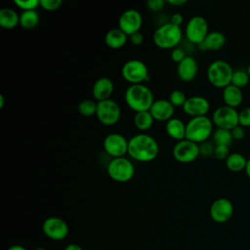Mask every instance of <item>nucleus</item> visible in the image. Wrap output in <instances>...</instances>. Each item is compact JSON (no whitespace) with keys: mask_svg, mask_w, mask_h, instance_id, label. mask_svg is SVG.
<instances>
[{"mask_svg":"<svg viewBox=\"0 0 250 250\" xmlns=\"http://www.w3.org/2000/svg\"><path fill=\"white\" fill-rule=\"evenodd\" d=\"M212 135L215 145H224L229 146V145H231L233 141V137L230 130L217 128Z\"/></svg>","mask_w":250,"mask_h":250,"instance_id":"cd10ccee","label":"nucleus"},{"mask_svg":"<svg viewBox=\"0 0 250 250\" xmlns=\"http://www.w3.org/2000/svg\"><path fill=\"white\" fill-rule=\"evenodd\" d=\"M170 22H172V23L175 24V25L180 26V25L184 22V17H183L182 14H180V13H175V14H173V15L171 16V21H170Z\"/></svg>","mask_w":250,"mask_h":250,"instance_id":"a19ab883","label":"nucleus"},{"mask_svg":"<svg viewBox=\"0 0 250 250\" xmlns=\"http://www.w3.org/2000/svg\"><path fill=\"white\" fill-rule=\"evenodd\" d=\"M198 146H199V155H201L202 157L207 158V157L214 155L215 146H213L212 143L205 141V142L199 144Z\"/></svg>","mask_w":250,"mask_h":250,"instance_id":"473e14b6","label":"nucleus"},{"mask_svg":"<svg viewBox=\"0 0 250 250\" xmlns=\"http://www.w3.org/2000/svg\"><path fill=\"white\" fill-rule=\"evenodd\" d=\"M183 38L181 26L175 25L172 22H165L158 26L152 36L154 44L160 49L176 48Z\"/></svg>","mask_w":250,"mask_h":250,"instance_id":"7ed1b4c3","label":"nucleus"},{"mask_svg":"<svg viewBox=\"0 0 250 250\" xmlns=\"http://www.w3.org/2000/svg\"><path fill=\"white\" fill-rule=\"evenodd\" d=\"M229 148L228 146L224 145H215L214 156L219 160H227L229 155Z\"/></svg>","mask_w":250,"mask_h":250,"instance_id":"72a5a7b5","label":"nucleus"},{"mask_svg":"<svg viewBox=\"0 0 250 250\" xmlns=\"http://www.w3.org/2000/svg\"><path fill=\"white\" fill-rule=\"evenodd\" d=\"M114 89L113 82L108 77H101L96 80L92 88V94L95 100L98 102H102L104 100H108L112 95Z\"/></svg>","mask_w":250,"mask_h":250,"instance_id":"6ab92c4d","label":"nucleus"},{"mask_svg":"<svg viewBox=\"0 0 250 250\" xmlns=\"http://www.w3.org/2000/svg\"><path fill=\"white\" fill-rule=\"evenodd\" d=\"M166 1L164 0H148L146 2V7L152 12H158L164 8Z\"/></svg>","mask_w":250,"mask_h":250,"instance_id":"e433bc0d","label":"nucleus"},{"mask_svg":"<svg viewBox=\"0 0 250 250\" xmlns=\"http://www.w3.org/2000/svg\"><path fill=\"white\" fill-rule=\"evenodd\" d=\"M233 214L232 202L225 197L216 199L210 207L211 219L219 224L228 222Z\"/></svg>","mask_w":250,"mask_h":250,"instance_id":"2eb2a0df","label":"nucleus"},{"mask_svg":"<svg viewBox=\"0 0 250 250\" xmlns=\"http://www.w3.org/2000/svg\"><path fill=\"white\" fill-rule=\"evenodd\" d=\"M128 141L119 133L107 135L104 140V148L112 158L123 157L128 152Z\"/></svg>","mask_w":250,"mask_h":250,"instance_id":"ddd939ff","label":"nucleus"},{"mask_svg":"<svg viewBox=\"0 0 250 250\" xmlns=\"http://www.w3.org/2000/svg\"><path fill=\"white\" fill-rule=\"evenodd\" d=\"M44 234L55 241L63 240L69 232V228L66 222L59 217H49L42 225Z\"/></svg>","mask_w":250,"mask_h":250,"instance_id":"9b49d317","label":"nucleus"},{"mask_svg":"<svg viewBox=\"0 0 250 250\" xmlns=\"http://www.w3.org/2000/svg\"><path fill=\"white\" fill-rule=\"evenodd\" d=\"M96 250H100V249H96Z\"/></svg>","mask_w":250,"mask_h":250,"instance_id":"8fccbe9b","label":"nucleus"},{"mask_svg":"<svg viewBox=\"0 0 250 250\" xmlns=\"http://www.w3.org/2000/svg\"><path fill=\"white\" fill-rule=\"evenodd\" d=\"M198 72V64L196 60L191 56H187L177 66L178 77L184 82L194 80Z\"/></svg>","mask_w":250,"mask_h":250,"instance_id":"a211bd4d","label":"nucleus"},{"mask_svg":"<svg viewBox=\"0 0 250 250\" xmlns=\"http://www.w3.org/2000/svg\"><path fill=\"white\" fill-rule=\"evenodd\" d=\"M122 77L131 85L143 84L144 81L149 80L148 70L146 63L140 60L127 61L121 69Z\"/></svg>","mask_w":250,"mask_h":250,"instance_id":"0eeeda50","label":"nucleus"},{"mask_svg":"<svg viewBox=\"0 0 250 250\" xmlns=\"http://www.w3.org/2000/svg\"><path fill=\"white\" fill-rule=\"evenodd\" d=\"M78 111L83 116H92L97 112V103L92 100H83L78 104Z\"/></svg>","mask_w":250,"mask_h":250,"instance_id":"c756f323","label":"nucleus"},{"mask_svg":"<svg viewBox=\"0 0 250 250\" xmlns=\"http://www.w3.org/2000/svg\"><path fill=\"white\" fill-rule=\"evenodd\" d=\"M174 158L181 163H189L199 156V146L187 139L179 141L173 147Z\"/></svg>","mask_w":250,"mask_h":250,"instance_id":"f8f14e48","label":"nucleus"},{"mask_svg":"<svg viewBox=\"0 0 250 250\" xmlns=\"http://www.w3.org/2000/svg\"><path fill=\"white\" fill-rule=\"evenodd\" d=\"M129 40L130 42L135 45V46H139L143 43V40H144V37H143V34L139 31V32H136L132 35L129 36Z\"/></svg>","mask_w":250,"mask_h":250,"instance_id":"ea45409f","label":"nucleus"},{"mask_svg":"<svg viewBox=\"0 0 250 250\" xmlns=\"http://www.w3.org/2000/svg\"><path fill=\"white\" fill-rule=\"evenodd\" d=\"M62 4V0H40V6L47 11L58 10Z\"/></svg>","mask_w":250,"mask_h":250,"instance_id":"c9c22d12","label":"nucleus"},{"mask_svg":"<svg viewBox=\"0 0 250 250\" xmlns=\"http://www.w3.org/2000/svg\"><path fill=\"white\" fill-rule=\"evenodd\" d=\"M107 174L115 182L126 183L134 177L135 167L133 163L124 156L112 158L107 165Z\"/></svg>","mask_w":250,"mask_h":250,"instance_id":"423d86ee","label":"nucleus"},{"mask_svg":"<svg viewBox=\"0 0 250 250\" xmlns=\"http://www.w3.org/2000/svg\"><path fill=\"white\" fill-rule=\"evenodd\" d=\"M226 44V36L218 30L210 31L204 41L200 43L198 49L201 51H218Z\"/></svg>","mask_w":250,"mask_h":250,"instance_id":"aec40b11","label":"nucleus"},{"mask_svg":"<svg viewBox=\"0 0 250 250\" xmlns=\"http://www.w3.org/2000/svg\"><path fill=\"white\" fill-rule=\"evenodd\" d=\"M245 173L246 175L248 176V178L250 179V158L247 159V164H246V167H245Z\"/></svg>","mask_w":250,"mask_h":250,"instance_id":"a18cd8bd","label":"nucleus"},{"mask_svg":"<svg viewBox=\"0 0 250 250\" xmlns=\"http://www.w3.org/2000/svg\"><path fill=\"white\" fill-rule=\"evenodd\" d=\"M247 72H248V75H249V77H250V63H249V65H248V68H247Z\"/></svg>","mask_w":250,"mask_h":250,"instance_id":"de8ad7c7","label":"nucleus"},{"mask_svg":"<svg viewBox=\"0 0 250 250\" xmlns=\"http://www.w3.org/2000/svg\"><path fill=\"white\" fill-rule=\"evenodd\" d=\"M96 115L102 124L106 126H112L116 124L120 119V106L115 101L111 99L98 102Z\"/></svg>","mask_w":250,"mask_h":250,"instance_id":"6e6552de","label":"nucleus"},{"mask_svg":"<svg viewBox=\"0 0 250 250\" xmlns=\"http://www.w3.org/2000/svg\"><path fill=\"white\" fill-rule=\"evenodd\" d=\"M39 13L36 10L22 11L20 15V25L24 29H31L39 23Z\"/></svg>","mask_w":250,"mask_h":250,"instance_id":"393cba45","label":"nucleus"},{"mask_svg":"<svg viewBox=\"0 0 250 250\" xmlns=\"http://www.w3.org/2000/svg\"><path fill=\"white\" fill-rule=\"evenodd\" d=\"M169 101L174 106H182L183 107L187 101V97L183 91L174 90L169 95Z\"/></svg>","mask_w":250,"mask_h":250,"instance_id":"7c9ffc66","label":"nucleus"},{"mask_svg":"<svg viewBox=\"0 0 250 250\" xmlns=\"http://www.w3.org/2000/svg\"><path fill=\"white\" fill-rule=\"evenodd\" d=\"M143 24L142 14L135 9H129L123 12L118 20L119 28L128 36L139 32Z\"/></svg>","mask_w":250,"mask_h":250,"instance_id":"4468645a","label":"nucleus"},{"mask_svg":"<svg viewBox=\"0 0 250 250\" xmlns=\"http://www.w3.org/2000/svg\"><path fill=\"white\" fill-rule=\"evenodd\" d=\"M188 1L187 0H166V3L172 5V6H182L186 4Z\"/></svg>","mask_w":250,"mask_h":250,"instance_id":"79ce46f5","label":"nucleus"},{"mask_svg":"<svg viewBox=\"0 0 250 250\" xmlns=\"http://www.w3.org/2000/svg\"><path fill=\"white\" fill-rule=\"evenodd\" d=\"M223 100L226 105L235 108L241 104L243 100L241 89L232 84L228 85L223 89Z\"/></svg>","mask_w":250,"mask_h":250,"instance_id":"412c9836","label":"nucleus"},{"mask_svg":"<svg viewBox=\"0 0 250 250\" xmlns=\"http://www.w3.org/2000/svg\"><path fill=\"white\" fill-rule=\"evenodd\" d=\"M231 131V134H232V137H233V140H242L245 136V131H244V127L240 126V125H237L236 127H234Z\"/></svg>","mask_w":250,"mask_h":250,"instance_id":"58836bf2","label":"nucleus"},{"mask_svg":"<svg viewBox=\"0 0 250 250\" xmlns=\"http://www.w3.org/2000/svg\"><path fill=\"white\" fill-rule=\"evenodd\" d=\"M210 109L209 101L201 96H192L187 99L183 110L192 117L205 116Z\"/></svg>","mask_w":250,"mask_h":250,"instance_id":"dca6fc26","label":"nucleus"},{"mask_svg":"<svg viewBox=\"0 0 250 250\" xmlns=\"http://www.w3.org/2000/svg\"><path fill=\"white\" fill-rule=\"evenodd\" d=\"M105 44L111 49H120L128 41V35H126L120 28L109 29L104 36Z\"/></svg>","mask_w":250,"mask_h":250,"instance_id":"4be33fe9","label":"nucleus"},{"mask_svg":"<svg viewBox=\"0 0 250 250\" xmlns=\"http://www.w3.org/2000/svg\"><path fill=\"white\" fill-rule=\"evenodd\" d=\"M185 33L187 39L190 43L199 45L204 41L209 33L207 21L201 16H194L190 18L186 25Z\"/></svg>","mask_w":250,"mask_h":250,"instance_id":"1a4fd4ad","label":"nucleus"},{"mask_svg":"<svg viewBox=\"0 0 250 250\" xmlns=\"http://www.w3.org/2000/svg\"><path fill=\"white\" fill-rule=\"evenodd\" d=\"M247 164V159L244 155L238 152H233L229 155L226 160V165L229 170L232 172H239L245 170Z\"/></svg>","mask_w":250,"mask_h":250,"instance_id":"a878e982","label":"nucleus"},{"mask_svg":"<svg viewBox=\"0 0 250 250\" xmlns=\"http://www.w3.org/2000/svg\"><path fill=\"white\" fill-rule=\"evenodd\" d=\"M128 106L136 112L149 110L154 99L151 90L144 84L130 85L124 94Z\"/></svg>","mask_w":250,"mask_h":250,"instance_id":"f03ea898","label":"nucleus"},{"mask_svg":"<svg viewBox=\"0 0 250 250\" xmlns=\"http://www.w3.org/2000/svg\"><path fill=\"white\" fill-rule=\"evenodd\" d=\"M212 121L217 128L232 130L234 127L239 125L238 111L229 105H221L213 112Z\"/></svg>","mask_w":250,"mask_h":250,"instance_id":"9d476101","label":"nucleus"},{"mask_svg":"<svg viewBox=\"0 0 250 250\" xmlns=\"http://www.w3.org/2000/svg\"><path fill=\"white\" fill-rule=\"evenodd\" d=\"M166 133L175 140L183 141L186 139V124L179 118L173 117L166 122Z\"/></svg>","mask_w":250,"mask_h":250,"instance_id":"5701e85b","label":"nucleus"},{"mask_svg":"<svg viewBox=\"0 0 250 250\" xmlns=\"http://www.w3.org/2000/svg\"><path fill=\"white\" fill-rule=\"evenodd\" d=\"M7 250H27V249L21 245H13V246H10Z\"/></svg>","mask_w":250,"mask_h":250,"instance_id":"c03bdc74","label":"nucleus"},{"mask_svg":"<svg viewBox=\"0 0 250 250\" xmlns=\"http://www.w3.org/2000/svg\"><path fill=\"white\" fill-rule=\"evenodd\" d=\"M20 24V16L10 8H4L0 11V25L3 28L11 29Z\"/></svg>","mask_w":250,"mask_h":250,"instance_id":"b1692460","label":"nucleus"},{"mask_svg":"<svg viewBox=\"0 0 250 250\" xmlns=\"http://www.w3.org/2000/svg\"><path fill=\"white\" fill-rule=\"evenodd\" d=\"M4 105V96L0 94V108H3Z\"/></svg>","mask_w":250,"mask_h":250,"instance_id":"49530a36","label":"nucleus"},{"mask_svg":"<svg viewBox=\"0 0 250 250\" xmlns=\"http://www.w3.org/2000/svg\"><path fill=\"white\" fill-rule=\"evenodd\" d=\"M239 125L242 127H250V107H245L238 112Z\"/></svg>","mask_w":250,"mask_h":250,"instance_id":"f704fd0d","label":"nucleus"},{"mask_svg":"<svg viewBox=\"0 0 250 250\" xmlns=\"http://www.w3.org/2000/svg\"><path fill=\"white\" fill-rule=\"evenodd\" d=\"M15 5L23 11L36 10L40 5V0H15Z\"/></svg>","mask_w":250,"mask_h":250,"instance_id":"2f4dec72","label":"nucleus"},{"mask_svg":"<svg viewBox=\"0 0 250 250\" xmlns=\"http://www.w3.org/2000/svg\"><path fill=\"white\" fill-rule=\"evenodd\" d=\"M154 118L152 117L149 110L136 112L134 116V124L141 131H146L153 125Z\"/></svg>","mask_w":250,"mask_h":250,"instance_id":"bb28decb","label":"nucleus"},{"mask_svg":"<svg viewBox=\"0 0 250 250\" xmlns=\"http://www.w3.org/2000/svg\"><path fill=\"white\" fill-rule=\"evenodd\" d=\"M233 69L231 65L223 60L212 62L207 68V78L216 88H225L231 83Z\"/></svg>","mask_w":250,"mask_h":250,"instance_id":"39448f33","label":"nucleus"},{"mask_svg":"<svg viewBox=\"0 0 250 250\" xmlns=\"http://www.w3.org/2000/svg\"><path fill=\"white\" fill-rule=\"evenodd\" d=\"M213 121L206 115L191 117L186 124V139L199 145L213 134Z\"/></svg>","mask_w":250,"mask_h":250,"instance_id":"20e7f679","label":"nucleus"},{"mask_svg":"<svg viewBox=\"0 0 250 250\" xmlns=\"http://www.w3.org/2000/svg\"><path fill=\"white\" fill-rule=\"evenodd\" d=\"M64 250H83V249L81 248L80 245H78L76 243H70V244L66 245Z\"/></svg>","mask_w":250,"mask_h":250,"instance_id":"37998d69","label":"nucleus"},{"mask_svg":"<svg viewBox=\"0 0 250 250\" xmlns=\"http://www.w3.org/2000/svg\"><path fill=\"white\" fill-rule=\"evenodd\" d=\"M249 80H250V77L248 75L247 70L236 69V70H233L230 84L242 89L243 87H245L248 84Z\"/></svg>","mask_w":250,"mask_h":250,"instance_id":"c85d7f7f","label":"nucleus"},{"mask_svg":"<svg viewBox=\"0 0 250 250\" xmlns=\"http://www.w3.org/2000/svg\"><path fill=\"white\" fill-rule=\"evenodd\" d=\"M159 152L156 140L147 134H138L128 141V154L140 162L154 160Z\"/></svg>","mask_w":250,"mask_h":250,"instance_id":"f257e3e1","label":"nucleus"},{"mask_svg":"<svg viewBox=\"0 0 250 250\" xmlns=\"http://www.w3.org/2000/svg\"><path fill=\"white\" fill-rule=\"evenodd\" d=\"M149 112L151 113L154 120L167 122L168 120L173 118L175 106L170 103L169 100L159 99L153 102Z\"/></svg>","mask_w":250,"mask_h":250,"instance_id":"f3484780","label":"nucleus"},{"mask_svg":"<svg viewBox=\"0 0 250 250\" xmlns=\"http://www.w3.org/2000/svg\"><path fill=\"white\" fill-rule=\"evenodd\" d=\"M34 250H47V249H45V248H42V247H38V248H35Z\"/></svg>","mask_w":250,"mask_h":250,"instance_id":"09e8293b","label":"nucleus"},{"mask_svg":"<svg viewBox=\"0 0 250 250\" xmlns=\"http://www.w3.org/2000/svg\"><path fill=\"white\" fill-rule=\"evenodd\" d=\"M186 52L181 47H176L171 52V59L176 62H181L186 58Z\"/></svg>","mask_w":250,"mask_h":250,"instance_id":"4c0bfd02","label":"nucleus"}]
</instances>
